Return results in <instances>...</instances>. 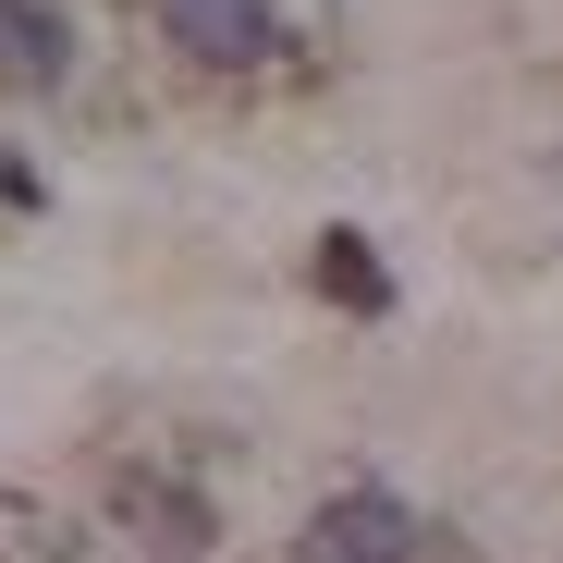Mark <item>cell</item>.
<instances>
[{
    "label": "cell",
    "instance_id": "6da1fadb",
    "mask_svg": "<svg viewBox=\"0 0 563 563\" xmlns=\"http://www.w3.org/2000/svg\"><path fill=\"white\" fill-rule=\"evenodd\" d=\"M111 539L135 563H209L221 515H209L197 478H172V465H123V478H111Z\"/></svg>",
    "mask_w": 563,
    "mask_h": 563
},
{
    "label": "cell",
    "instance_id": "7a4b0ae2",
    "mask_svg": "<svg viewBox=\"0 0 563 563\" xmlns=\"http://www.w3.org/2000/svg\"><path fill=\"white\" fill-rule=\"evenodd\" d=\"M295 563H429V527H417V503H393V490H331L319 515H307V551Z\"/></svg>",
    "mask_w": 563,
    "mask_h": 563
},
{
    "label": "cell",
    "instance_id": "3957f363",
    "mask_svg": "<svg viewBox=\"0 0 563 563\" xmlns=\"http://www.w3.org/2000/svg\"><path fill=\"white\" fill-rule=\"evenodd\" d=\"M159 37L197 62V74H257V62H282V13H269V0H159Z\"/></svg>",
    "mask_w": 563,
    "mask_h": 563
},
{
    "label": "cell",
    "instance_id": "277c9868",
    "mask_svg": "<svg viewBox=\"0 0 563 563\" xmlns=\"http://www.w3.org/2000/svg\"><path fill=\"white\" fill-rule=\"evenodd\" d=\"M62 74H74L62 13H49V0H0V86H25V99H37V86H62Z\"/></svg>",
    "mask_w": 563,
    "mask_h": 563
},
{
    "label": "cell",
    "instance_id": "5b68a950",
    "mask_svg": "<svg viewBox=\"0 0 563 563\" xmlns=\"http://www.w3.org/2000/svg\"><path fill=\"white\" fill-rule=\"evenodd\" d=\"M307 282H319V295H331L343 319H380V307H393V269H380V245H367V233H343V221L319 233V257H307Z\"/></svg>",
    "mask_w": 563,
    "mask_h": 563
},
{
    "label": "cell",
    "instance_id": "8992f818",
    "mask_svg": "<svg viewBox=\"0 0 563 563\" xmlns=\"http://www.w3.org/2000/svg\"><path fill=\"white\" fill-rule=\"evenodd\" d=\"M0 209H37V172L25 159H0Z\"/></svg>",
    "mask_w": 563,
    "mask_h": 563
}]
</instances>
